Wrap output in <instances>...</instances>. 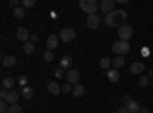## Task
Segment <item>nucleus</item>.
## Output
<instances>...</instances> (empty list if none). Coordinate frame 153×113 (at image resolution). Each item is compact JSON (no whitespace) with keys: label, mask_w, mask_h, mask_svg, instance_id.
Wrapping results in <instances>:
<instances>
[{"label":"nucleus","mask_w":153,"mask_h":113,"mask_svg":"<svg viewBox=\"0 0 153 113\" xmlns=\"http://www.w3.org/2000/svg\"><path fill=\"white\" fill-rule=\"evenodd\" d=\"M149 47H143V55H149Z\"/></svg>","instance_id":"38"},{"label":"nucleus","mask_w":153,"mask_h":113,"mask_svg":"<svg viewBox=\"0 0 153 113\" xmlns=\"http://www.w3.org/2000/svg\"><path fill=\"white\" fill-rule=\"evenodd\" d=\"M121 99H123V103H124V106H126L127 103H129V101H130V96H129V95H124V96H123Z\"/></svg>","instance_id":"35"},{"label":"nucleus","mask_w":153,"mask_h":113,"mask_svg":"<svg viewBox=\"0 0 153 113\" xmlns=\"http://www.w3.org/2000/svg\"><path fill=\"white\" fill-rule=\"evenodd\" d=\"M83 93H84V86L83 84H75L74 86V89H72V95L75 96V98H80V96H83Z\"/></svg>","instance_id":"19"},{"label":"nucleus","mask_w":153,"mask_h":113,"mask_svg":"<svg viewBox=\"0 0 153 113\" xmlns=\"http://www.w3.org/2000/svg\"><path fill=\"white\" fill-rule=\"evenodd\" d=\"M19 84L23 86V87H26V84H28V77L26 75H20L19 77Z\"/></svg>","instance_id":"29"},{"label":"nucleus","mask_w":153,"mask_h":113,"mask_svg":"<svg viewBox=\"0 0 153 113\" xmlns=\"http://www.w3.org/2000/svg\"><path fill=\"white\" fill-rule=\"evenodd\" d=\"M14 84H16V81H14V78H12V77H5L3 81H2V87H3V89H6V90H11L12 87H14Z\"/></svg>","instance_id":"17"},{"label":"nucleus","mask_w":153,"mask_h":113,"mask_svg":"<svg viewBox=\"0 0 153 113\" xmlns=\"http://www.w3.org/2000/svg\"><path fill=\"white\" fill-rule=\"evenodd\" d=\"M9 6L16 9V8L22 6V2H20V0H9Z\"/></svg>","instance_id":"32"},{"label":"nucleus","mask_w":153,"mask_h":113,"mask_svg":"<svg viewBox=\"0 0 153 113\" xmlns=\"http://www.w3.org/2000/svg\"><path fill=\"white\" fill-rule=\"evenodd\" d=\"M149 83H150V77H146V75H144V77L139 78V86H141V87L149 86Z\"/></svg>","instance_id":"25"},{"label":"nucleus","mask_w":153,"mask_h":113,"mask_svg":"<svg viewBox=\"0 0 153 113\" xmlns=\"http://www.w3.org/2000/svg\"><path fill=\"white\" fill-rule=\"evenodd\" d=\"M55 77L60 80V78H63V77H65V72H63V69L61 67H58L57 70H55Z\"/></svg>","instance_id":"33"},{"label":"nucleus","mask_w":153,"mask_h":113,"mask_svg":"<svg viewBox=\"0 0 153 113\" xmlns=\"http://www.w3.org/2000/svg\"><path fill=\"white\" fill-rule=\"evenodd\" d=\"M35 5V0H22V6L23 8H32Z\"/></svg>","instance_id":"27"},{"label":"nucleus","mask_w":153,"mask_h":113,"mask_svg":"<svg viewBox=\"0 0 153 113\" xmlns=\"http://www.w3.org/2000/svg\"><path fill=\"white\" fill-rule=\"evenodd\" d=\"M8 112L9 113H20L22 112V107L19 104H12V106H9V110Z\"/></svg>","instance_id":"26"},{"label":"nucleus","mask_w":153,"mask_h":113,"mask_svg":"<svg viewBox=\"0 0 153 113\" xmlns=\"http://www.w3.org/2000/svg\"><path fill=\"white\" fill-rule=\"evenodd\" d=\"M141 72H144V63L135 61L133 64L130 66V73H141Z\"/></svg>","instance_id":"16"},{"label":"nucleus","mask_w":153,"mask_h":113,"mask_svg":"<svg viewBox=\"0 0 153 113\" xmlns=\"http://www.w3.org/2000/svg\"><path fill=\"white\" fill-rule=\"evenodd\" d=\"M71 64H72V58L69 55L61 57V60H60V67L61 69H71Z\"/></svg>","instance_id":"18"},{"label":"nucleus","mask_w":153,"mask_h":113,"mask_svg":"<svg viewBox=\"0 0 153 113\" xmlns=\"http://www.w3.org/2000/svg\"><path fill=\"white\" fill-rule=\"evenodd\" d=\"M2 64L5 67H14L17 64V58L14 55H6V57L2 58Z\"/></svg>","instance_id":"11"},{"label":"nucleus","mask_w":153,"mask_h":113,"mask_svg":"<svg viewBox=\"0 0 153 113\" xmlns=\"http://www.w3.org/2000/svg\"><path fill=\"white\" fill-rule=\"evenodd\" d=\"M29 41H32V43H37V41H38V35L32 34V35H31V38H29Z\"/></svg>","instance_id":"36"},{"label":"nucleus","mask_w":153,"mask_h":113,"mask_svg":"<svg viewBox=\"0 0 153 113\" xmlns=\"http://www.w3.org/2000/svg\"><path fill=\"white\" fill-rule=\"evenodd\" d=\"M117 113H130V112H129V110H127L126 107H121L120 110H117Z\"/></svg>","instance_id":"37"},{"label":"nucleus","mask_w":153,"mask_h":113,"mask_svg":"<svg viewBox=\"0 0 153 113\" xmlns=\"http://www.w3.org/2000/svg\"><path fill=\"white\" fill-rule=\"evenodd\" d=\"M8 110H9V107H8V103L6 101L0 103V112H2V113H8Z\"/></svg>","instance_id":"31"},{"label":"nucleus","mask_w":153,"mask_h":113,"mask_svg":"<svg viewBox=\"0 0 153 113\" xmlns=\"http://www.w3.org/2000/svg\"><path fill=\"white\" fill-rule=\"evenodd\" d=\"M8 113H9V112H8Z\"/></svg>","instance_id":"42"},{"label":"nucleus","mask_w":153,"mask_h":113,"mask_svg":"<svg viewBox=\"0 0 153 113\" xmlns=\"http://www.w3.org/2000/svg\"><path fill=\"white\" fill-rule=\"evenodd\" d=\"M48 90H49V93H52V95H58L61 92V86L57 81H51L48 84Z\"/></svg>","instance_id":"13"},{"label":"nucleus","mask_w":153,"mask_h":113,"mask_svg":"<svg viewBox=\"0 0 153 113\" xmlns=\"http://www.w3.org/2000/svg\"><path fill=\"white\" fill-rule=\"evenodd\" d=\"M124 63H126V60H124V57H117L113 61H112V64H113V67L115 69H120V67H123L124 66Z\"/></svg>","instance_id":"24"},{"label":"nucleus","mask_w":153,"mask_h":113,"mask_svg":"<svg viewBox=\"0 0 153 113\" xmlns=\"http://www.w3.org/2000/svg\"><path fill=\"white\" fill-rule=\"evenodd\" d=\"M72 89H74V87L71 86V83H66V84L61 86V92L63 93H69V92H72Z\"/></svg>","instance_id":"28"},{"label":"nucleus","mask_w":153,"mask_h":113,"mask_svg":"<svg viewBox=\"0 0 153 113\" xmlns=\"http://www.w3.org/2000/svg\"><path fill=\"white\" fill-rule=\"evenodd\" d=\"M118 37L123 41H129L133 37V29H132L130 24H123V26H120L118 28Z\"/></svg>","instance_id":"4"},{"label":"nucleus","mask_w":153,"mask_h":113,"mask_svg":"<svg viewBox=\"0 0 153 113\" xmlns=\"http://www.w3.org/2000/svg\"><path fill=\"white\" fill-rule=\"evenodd\" d=\"M110 64H112V60H110L109 57L101 58V61H100V67H101V69H106V70H109Z\"/></svg>","instance_id":"23"},{"label":"nucleus","mask_w":153,"mask_h":113,"mask_svg":"<svg viewBox=\"0 0 153 113\" xmlns=\"http://www.w3.org/2000/svg\"><path fill=\"white\" fill-rule=\"evenodd\" d=\"M113 6H115L113 0H103V2L100 3V9L103 11V12H106V16L110 14V12L113 11Z\"/></svg>","instance_id":"9"},{"label":"nucleus","mask_w":153,"mask_h":113,"mask_svg":"<svg viewBox=\"0 0 153 113\" xmlns=\"http://www.w3.org/2000/svg\"><path fill=\"white\" fill-rule=\"evenodd\" d=\"M54 60V54H52V51H46L45 52V61L46 63H51Z\"/></svg>","instance_id":"30"},{"label":"nucleus","mask_w":153,"mask_h":113,"mask_svg":"<svg viewBox=\"0 0 153 113\" xmlns=\"http://www.w3.org/2000/svg\"><path fill=\"white\" fill-rule=\"evenodd\" d=\"M22 96L23 98H26V99H31L32 96H34V89H31V87H23L22 89Z\"/></svg>","instance_id":"22"},{"label":"nucleus","mask_w":153,"mask_h":113,"mask_svg":"<svg viewBox=\"0 0 153 113\" xmlns=\"http://www.w3.org/2000/svg\"><path fill=\"white\" fill-rule=\"evenodd\" d=\"M16 37H17V40L23 41V43H28V40L31 38V35H29V31L26 28H19L17 32H16Z\"/></svg>","instance_id":"8"},{"label":"nucleus","mask_w":153,"mask_h":113,"mask_svg":"<svg viewBox=\"0 0 153 113\" xmlns=\"http://www.w3.org/2000/svg\"><path fill=\"white\" fill-rule=\"evenodd\" d=\"M8 90L6 89H3V87H2V90H0V96H2V101H5V99H6V96H8Z\"/></svg>","instance_id":"34"},{"label":"nucleus","mask_w":153,"mask_h":113,"mask_svg":"<svg viewBox=\"0 0 153 113\" xmlns=\"http://www.w3.org/2000/svg\"><path fill=\"white\" fill-rule=\"evenodd\" d=\"M149 77H152V78H153V69H152V70L149 72Z\"/></svg>","instance_id":"40"},{"label":"nucleus","mask_w":153,"mask_h":113,"mask_svg":"<svg viewBox=\"0 0 153 113\" xmlns=\"http://www.w3.org/2000/svg\"><path fill=\"white\" fill-rule=\"evenodd\" d=\"M75 37H76V32H75L74 28H63L60 31V40L65 41V43H69V41L75 40Z\"/></svg>","instance_id":"5"},{"label":"nucleus","mask_w":153,"mask_h":113,"mask_svg":"<svg viewBox=\"0 0 153 113\" xmlns=\"http://www.w3.org/2000/svg\"><path fill=\"white\" fill-rule=\"evenodd\" d=\"M126 20H127V12L124 9L112 11L110 14H107L104 17V23L107 24V26H110V28H117V26L120 28V26H123V24L126 23Z\"/></svg>","instance_id":"1"},{"label":"nucleus","mask_w":153,"mask_h":113,"mask_svg":"<svg viewBox=\"0 0 153 113\" xmlns=\"http://www.w3.org/2000/svg\"><path fill=\"white\" fill-rule=\"evenodd\" d=\"M107 78H109L110 83H118L120 81V72H118V69L107 70Z\"/></svg>","instance_id":"14"},{"label":"nucleus","mask_w":153,"mask_h":113,"mask_svg":"<svg viewBox=\"0 0 153 113\" xmlns=\"http://www.w3.org/2000/svg\"><path fill=\"white\" fill-rule=\"evenodd\" d=\"M86 24L89 29H97L100 26V17L97 14H91L87 16V20H86Z\"/></svg>","instance_id":"7"},{"label":"nucleus","mask_w":153,"mask_h":113,"mask_svg":"<svg viewBox=\"0 0 153 113\" xmlns=\"http://www.w3.org/2000/svg\"><path fill=\"white\" fill-rule=\"evenodd\" d=\"M46 46H48V51H52V49L58 47V37L57 35H49L48 40H46Z\"/></svg>","instance_id":"10"},{"label":"nucleus","mask_w":153,"mask_h":113,"mask_svg":"<svg viewBox=\"0 0 153 113\" xmlns=\"http://www.w3.org/2000/svg\"><path fill=\"white\" fill-rule=\"evenodd\" d=\"M139 113H149L147 109H139Z\"/></svg>","instance_id":"39"},{"label":"nucleus","mask_w":153,"mask_h":113,"mask_svg":"<svg viewBox=\"0 0 153 113\" xmlns=\"http://www.w3.org/2000/svg\"><path fill=\"white\" fill-rule=\"evenodd\" d=\"M19 98H20V93H19V92H16V90H9V93H8V96H6L5 101H6L9 106H12V104H17Z\"/></svg>","instance_id":"12"},{"label":"nucleus","mask_w":153,"mask_h":113,"mask_svg":"<svg viewBox=\"0 0 153 113\" xmlns=\"http://www.w3.org/2000/svg\"><path fill=\"white\" fill-rule=\"evenodd\" d=\"M80 8L83 9V12H87V16L95 14L100 8V3L97 0H80Z\"/></svg>","instance_id":"3"},{"label":"nucleus","mask_w":153,"mask_h":113,"mask_svg":"<svg viewBox=\"0 0 153 113\" xmlns=\"http://www.w3.org/2000/svg\"><path fill=\"white\" fill-rule=\"evenodd\" d=\"M34 51H35V46H34V43H32V41L23 43V52H25V54L31 55V54H34Z\"/></svg>","instance_id":"21"},{"label":"nucleus","mask_w":153,"mask_h":113,"mask_svg":"<svg viewBox=\"0 0 153 113\" xmlns=\"http://www.w3.org/2000/svg\"><path fill=\"white\" fill-rule=\"evenodd\" d=\"M130 51V44L129 41H123V40H118L112 44V52L117 54V57H123L126 55L127 52Z\"/></svg>","instance_id":"2"},{"label":"nucleus","mask_w":153,"mask_h":113,"mask_svg":"<svg viewBox=\"0 0 153 113\" xmlns=\"http://www.w3.org/2000/svg\"><path fill=\"white\" fill-rule=\"evenodd\" d=\"M152 87H153V80H152Z\"/></svg>","instance_id":"41"},{"label":"nucleus","mask_w":153,"mask_h":113,"mask_svg":"<svg viewBox=\"0 0 153 113\" xmlns=\"http://www.w3.org/2000/svg\"><path fill=\"white\" fill-rule=\"evenodd\" d=\"M66 78H68V83H71V84H78V81H80V72L76 69H69V72L66 73Z\"/></svg>","instance_id":"6"},{"label":"nucleus","mask_w":153,"mask_h":113,"mask_svg":"<svg viewBox=\"0 0 153 113\" xmlns=\"http://www.w3.org/2000/svg\"><path fill=\"white\" fill-rule=\"evenodd\" d=\"M124 107L129 110L130 113H139V109H141V107H139V104H138L136 101H133V99H130V101L127 103Z\"/></svg>","instance_id":"15"},{"label":"nucleus","mask_w":153,"mask_h":113,"mask_svg":"<svg viewBox=\"0 0 153 113\" xmlns=\"http://www.w3.org/2000/svg\"><path fill=\"white\" fill-rule=\"evenodd\" d=\"M12 16H14L17 20L25 18V16H26V12H25V8H23V6H19V8H16V9H12Z\"/></svg>","instance_id":"20"}]
</instances>
